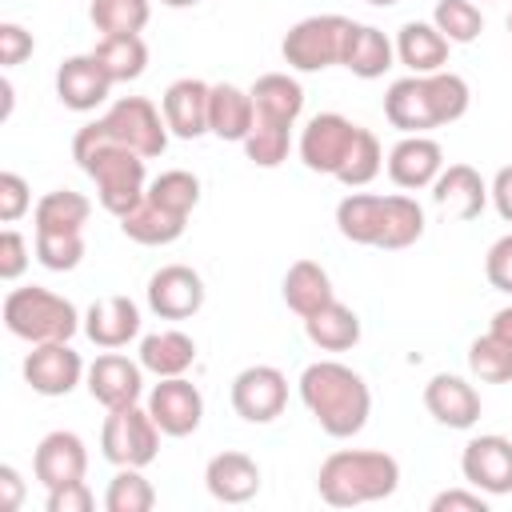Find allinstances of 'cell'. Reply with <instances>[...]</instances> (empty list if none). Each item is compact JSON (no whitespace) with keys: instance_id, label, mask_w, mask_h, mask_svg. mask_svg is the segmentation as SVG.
<instances>
[{"instance_id":"13","label":"cell","mask_w":512,"mask_h":512,"mask_svg":"<svg viewBox=\"0 0 512 512\" xmlns=\"http://www.w3.org/2000/svg\"><path fill=\"white\" fill-rule=\"evenodd\" d=\"M144 408L152 412V420L160 424L164 436H192L204 420V396L184 376H160V384H152Z\"/></svg>"},{"instance_id":"3","label":"cell","mask_w":512,"mask_h":512,"mask_svg":"<svg viewBox=\"0 0 512 512\" xmlns=\"http://www.w3.org/2000/svg\"><path fill=\"white\" fill-rule=\"evenodd\" d=\"M300 400L304 408L312 412V420L336 436V440H348L356 436L364 424H368V412H372V392L364 384L360 372H352L348 364L340 360H316L300 372Z\"/></svg>"},{"instance_id":"28","label":"cell","mask_w":512,"mask_h":512,"mask_svg":"<svg viewBox=\"0 0 512 512\" xmlns=\"http://www.w3.org/2000/svg\"><path fill=\"white\" fill-rule=\"evenodd\" d=\"M392 56H396V44L376 28V24H356L352 20V32H348V48H344V68L360 80H376L392 68Z\"/></svg>"},{"instance_id":"15","label":"cell","mask_w":512,"mask_h":512,"mask_svg":"<svg viewBox=\"0 0 512 512\" xmlns=\"http://www.w3.org/2000/svg\"><path fill=\"white\" fill-rule=\"evenodd\" d=\"M148 308L160 320H188L204 308V280L188 264H164L148 280Z\"/></svg>"},{"instance_id":"51","label":"cell","mask_w":512,"mask_h":512,"mask_svg":"<svg viewBox=\"0 0 512 512\" xmlns=\"http://www.w3.org/2000/svg\"><path fill=\"white\" fill-rule=\"evenodd\" d=\"M24 500V480L12 464H0V512H16Z\"/></svg>"},{"instance_id":"37","label":"cell","mask_w":512,"mask_h":512,"mask_svg":"<svg viewBox=\"0 0 512 512\" xmlns=\"http://www.w3.org/2000/svg\"><path fill=\"white\" fill-rule=\"evenodd\" d=\"M104 508L108 512H152L156 488H152V480H144L140 468H116V476L108 480V492H104Z\"/></svg>"},{"instance_id":"47","label":"cell","mask_w":512,"mask_h":512,"mask_svg":"<svg viewBox=\"0 0 512 512\" xmlns=\"http://www.w3.org/2000/svg\"><path fill=\"white\" fill-rule=\"evenodd\" d=\"M92 504H96V496H92V488L84 480L48 488V500H44L48 512H92Z\"/></svg>"},{"instance_id":"44","label":"cell","mask_w":512,"mask_h":512,"mask_svg":"<svg viewBox=\"0 0 512 512\" xmlns=\"http://www.w3.org/2000/svg\"><path fill=\"white\" fill-rule=\"evenodd\" d=\"M28 208H32V192H28L24 176L20 172H0V220L16 224Z\"/></svg>"},{"instance_id":"12","label":"cell","mask_w":512,"mask_h":512,"mask_svg":"<svg viewBox=\"0 0 512 512\" xmlns=\"http://www.w3.org/2000/svg\"><path fill=\"white\" fill-rule=\"evenodd\" d=\"M20 372H24V384L40 396H68L88 368L68 340H56V344H32Z\"/></svg>"},{"instance_id":"35","label":"cell","mask_w":512,"mask_h":512,"mask_svg":"<svg viewBox=\"0 0 512 512\" xmlns=\"http://www.w3.org/2000/svg\"><path fill=\"white\" fill-rule=\"evenodd\" d=\"M92 56L100 60V68L108 72L112 84H128V80L144 76V68H148V44L140 36H100Z\"/></svg>"},{"instance_id":"6","label":"cell","mask_w":512,"mask_h":512,"mask_svg":"<svg viewBox=\"0 0 512 512\" xmlns=\"http://www.w3.org/2000/svg\"><path fill=\"white\" fill-rule=\"evenodd\" d=\"M348 32L352 20L324 12V16H304L288 28L280 52L288 60V68L296 72H324L332 64H344V48H348Z\"/></svg>"},{"instance_id":"31","label":"cell","mask_w":512,"mask_h":512,"mask_svg":"<svg viewBox=\"0 0 512 512\" xmlns=\"http://www.w3.org/2000/svg\"><path fill=\"white\" fill-rule=\"evenodd\" d=\"M420 236H424V208H420L412 196H404V192L384 196L376 248H384V252H400V248H412Z\"/></svg>"},{"instance_id":"48","label":"cell","mask_w":512,"mask_h":512,"mask_svg":"<svg viewBox=\"0 0 512 512\" xmlns=\"http://www.w3.org/2000/svg\"><path fill=\"white\" fill-rule=\"evenodd\" d=\"M32 48H36L32 32H24V28H20V24H12V20H4V24H0V64H4V68L24 64V60L32 56Z\"/></svg>"},{"instance_id":"30","label":"cell","mask_w":512,"mask_h":512,"mask_svg":"<svg viewBox=\"0 0 512 512\" xmlns=\"http://www.w3.org/2000/svg\"><path fill=\"white\" fill-rule=\"evenodd\" d=\"M304 336L320 348V352H348L360 344V316L340 304V300H328L320 312L304 316Z\"/></svg>"},{"instance_id":"27","label":"cell","mask_w":512,"mask_h":512,"mask_svg":"<svg viewBox=\"0 0 512 512\" xmlns=\"http://www.w3.org/2000/svg\"><path fill=\"white\" fill-rule=\"evenodd\" d=\"M140 364L156 380L160 376H184L196 364V340L188 332H180V328L152 332V336L140 340Z\"/></svg>"},{"instance_id":"25","label":"cell","mask_w":512,"mask_h":512,"mask_svg":"<svg viewBox=\"0 0 512 512\" xmlns=\"http://www.w3.org/2000/svg\"><path fill=\"white\" fill-rule=\"evenodd\" d=\"M252 108H256V120H268V124H296L300 112H304V88L300 80H292L288 72H264L252 88Z\"/></svg>"},{"instance_id":"29","label":"cell","mask_w":512,"mask_h":512,"mask_svg":"<svg viewBox=\"0 0 512 512\" xmlns=\"http://www.w3.org/2000/svg\"><path fill=\"white\" fill-rule=\"evenodd\" d=\"M184 224H188V216H176V212L160 208V204L148 200V196H144L136 208H128V212L120 216V232H124L128 240H136V244H148V248H160V244L180 240V236H184Z\"/></svg>"},{"instance_id":"19","label":"cell","mask_w":512,"mask_h":512,"mask_svg":"<svg viewBox=\"0 0 512 512\" xmlns=\"http://www.w3.org/2000/svg\"><path fill=\"white\" fill-rule=\"evenodd\" d=\"M108 92H112V80H108V72L100 68V60H96L92 52L68 56V60L56 68V96H60V104L72 108V112H92V108H100V104L108 100Z\"/></svg>"},{"instance_id":"50","label":"cell","mask_w":512,"mask_h":512,"mask_svg":"<svg viewBox=\"0 0 512 512\" xmlns=\"http://www.w3.org/2000/svg\"><path fill=\"white\" fill-rule=\"evenodd\" d=\"M488 200H492V208L500 212V220L512 224V164H504V168L492 176V184H488Z\"/></svg>"},{"instance_id":"33","label":"cell","mask_w":512,"mask_h":512,"mask_svg":"<svg viewBox=\"0 0 512 512\" xmlns=\"http://www.w3.org/2000/svg\"><path fill=\"white\" fill-rule=\"evenodd\" d=\"M88 216H92L88 196H80L72 188H56L36 200L32 224H36V232H84Z\"/></svg>"},{"instance_id":"40","label":"cell","mask_w":512,"mask_h":512,"mask_svg":"<svg viewBox=\"0 0 512 512\" xmlns=\"http://www.w3.org/2000/svg\"><path fill=\"white\" fill-rule=\"evenodd\" d=\"M380 168H384V148H380L376 132L360 128V132H356V144H352V152H348V160H344L340 172H336V180H340L344 188H364V184H372V180L380 176Z\"/></svg>"},{"instance_id":"1","label":"cell","mask_w":512,"mask_h":512,"mask_svg":"<svg viewBox=\"0 0 512 512\" xmlns=\"http://www.w3.org/2000/svg\"><path fill=\"white\" fill-rule=\"evenodd\" d=\"M72 156L76 164L92 176L96 184V196H100V208L112 212L116 220L136 208L148 192V180H144V156L124 148L120 140L108 136L104 120H92L84 124L76 136H72Z\"/></svg>"},{"instance_id":"39","label":"cell","mask_w":512,"mask_h":512,"mask_svg":"<svg viewBox=\"0 0 512 512\" xmlns=\"http://www.w3.org/2000/svg\"><path fill=\"white\" fill-rule=\"evenodd\" d=\"M144 196L156 200L160 208L176 212V216H192V208L200 204V180H196L192 172H184V168H168V172H160V176L148 184Z\"/></svg>"},{"instance_id":"24","label":"cell","mask_w":512,"mask_h":512,"mask_svg":"<svg viewBox=\"0 0 512 512\" xmlns=\"http://www.w3.org/2000/svg\"><path fill=\"white\" fill-rule=\"evenodd\" d=\"M448 40L444 32L432 24V20H408L400 32H396V60L412 72V76H428V72H440L448 64Z\"/></svg>"},{"instance_id":"8","label":"cell","mask_w":512,"mask_h":512,"mask_svg":"<svg viewBox=\"0 0 512 512\" xmlns=\"http://www.w3.org/2000/svg\"><path fill=\"white\" fill-rule=\"evenodd\" d=\"M100 120L112 140L140 152L144 160H156L168 148V120L148 96H120Z\"/></svg>"},{"instance_id":"46","label":"cell","mask_w":512,"mask_h":512,"mask_svg":"<svg viewBox=\"0 0 512 512\" xmlns=\"http://www.w3.org/2000/svg\"><path fill=\"white\" fill-rule=\"evenodd\" d=\"M484 276H488V284H492L496 292H508V296H512V232L500 236V240L488 248V256H484Z\"/></svg>"},{"instance_id":"20","label":"cell","mask_w":512,"mask_h":512,"mask_svg":"<svg viewBox=\"0 0 512 512\" xmlns=\"http://www.w3.org/2000/svg\"><path fill=\"white\" fill-rule=\"evenodd\" d=\"M424 408L444 428H472L480 420V392L452 372H436L424 384Z\"/></svg>"},{"instance_id":"17","label":"cell","mask_w":512,"mask_h":512,"mask_svg":"<svg viewBox=\"0 0 512 512\" xmlns=\"http://www.w3.org/2000/svg\"><path fill=\"white\" fill-rule=\"evenodd\" d=\"M208 100H212V84H204L196 76L172 80L160 96V112L168 120V132L180 140L204 136L208 132Z\"/></svg>"},{"instance_id":"36","label":"cell","mask_w":512,"mask_h":512,"mask_svg":"<svg viewBox=\"0 0 512 512\" xmlns=\"http://www.w3.org/2000/svg\"><path fill=\"white\" fill-rule=\"evenodd\" d=\"M152 16L148 0H92L88 20L100 36H140Z\"/></svg>"},{"instance_id":"54","label":"cell","mask_w":512,"mask_h":512,"mask_svg":"<svg viewBox=\"0 0 512 512\" xmlns=\"http://www.w3.org/2000/svg\"><path fill=\"white\" fill-rule=\"evenodd\" d=\"M160 4H168V8H188V4H196V0H160Z\"/></svg>"},{"instance_id":"14","label":"cell","mask_w":512,"mask_h":512,"mask_svg":"<svg viewBox=\"0 0 512 512\" xmlns=\"http://www.w3.org/2000/svg\"><path fill=\"white\" fill-rule=\"evenodd\" d=\"M84 380H88L92 400L104 404L108 412H112V408H128V404H140V392H144V364L120 356L116 348H108L104 356H96V360L88 364Z\"/></svg>"},{"instance_id":"23","label":"cell","mask_w":512,"mask_h":512,"mask_svg":"<svg viewBox=\"0 0 512 512\" xmlns=\"http://www.w3.org/2000/svg\"><path fill=\"white\" fill-rule=\"evenodd\" d=\"M204 488L220 504H248L260 492V464L248 452H216L204 468Z\"/></svg>"},{"instance_id":"41","label":"cell","mask_w":512,"mask_h":512,"mask_svg":"<svg viewBox=\"0 0 512 512\" xmlns=\"http://www.w3.org/2000/svg\"><path fill=\"white\" fill-rule=\"evenodd\" d=\"M292 148V128L288 124H268V120H252V132L244 136V156L256 168H276L288 160Z\"/></svg>"},{"instance_id":"11","label":"cell","mask_w":512,"mask_h":512,"mask_svg":"<svg viewBox=\"0 0 512 512\" xmlns=\"http://www.w3.org/2000/svg\"><path fill=\"white\" fill-rule=\"evenodd\" d=\"M460 472L484 496H508L512 492V440L500 432L472 436L460 452Z\"/></svg>"},{"instance_id":"55","label":"cell","mask_w":512,"mask_h":512,"mask_svg":"<svg viewBox=\"0 0 512 512\" xmlns=\"http://www.w3.org/2000/svg\"><path fill=\"white\" fill-rule=\"evenodd\" d=\"M368 4H376V8H388V4H396V0H368Z\"/></svg>"},{"instance_id":"34","label":"cell","mask_w":512,"mask_h":512,"mask_svg":"<svg viewBox=\"0 0 512 512\" xmlns=\"http://www.w3.org/2000/svg\"><path fill=\"white\" fill-rule=\"evenodd\" d=\"M380 208H384V196H376V192H348V196L336 204V228H340V236L352 240V244L376 248Z\"/></svg>"},{"instance_id":"52","label":"cell","mask_w":512,"mask_h":512,"mask_svg":"<svg viewBox=\"0 0 512 512\" xmlns=\"http://www.w3.org/2000/svg\"><path fill=\"white\" fill-rule=\"evenodd\" d=\"M488 332H492V336H500L504 344H512V304H508V308H500V312L492 316Z\"/></svg>"},{"instance_id":"16","label":"cell","mask_w":512,"mask_h":512,"mask_svg":"<svg viewBox=\"0 0 512 512\" xmlns=\"http://www.w3.org/2000/svg\"><path fill=\"white\" fill-rule=\"evenodd\" d=\"M32 472L44 488H60V484H72V480H84L88 472V448L76 432L68 428H56L48 432L36 452H32Z\"/></svg>"},{"instance_id":"7","label":"cell","mask_w":512,"mask_h":512,"mask_svg":"<svg viewBox=\"0 0 512 512\" xmlns=\"http://www.w3.org/2000/svg\"><path fill=\"white\" fill-rule=\"evenodd\" d=\"M160 436L164 432L148 408H140V404L112 408L100 428V452L116 468H148L160 452Z\"/></svg>"},{"instance_id":"2","label":"cell","mask_w":512,"mask_h":512,"mask_svg":"<svg viewBox=\"0 0 512 512\" xmlns=\"http://www.w3.org/2000/svg\"><path fill=\"white\" fill-rule=\"evenodd\" d=\"M472 104L468 80L456 72H428V76H404L392 80V88L384 92V116L392 128H400L404 136L416 132H432L444 124H456Z\"/></svg>"},{"instance_id":"32","label":"cell","mask_w":512,"mask_h":512,"mask_svg":"<svg viewBox=\"0 0 512 512\" xmlns=\"http://www.w3.org/2000/svg\"><path fill=\"white\" fill-rule=\"evenodd\" d=\"M280 292H284V304H288L300 320L312 316V312H320L328 300H336L332 280H328V272H324L316 260H296V264H288Z\"/></svg>"},{"instance_id":"42","label":"cell","mask_w":512,"mask_h":512,"mask_svg":"<svg viewBox=\"0 0 512 512\" xmlns=\"http://www.w3.org/2000/svg\"><path fill=\"white\" fill-rule=\"evenodd\" d=\"M432 24L444 32L448 44H472L484 32V16H480L476 0H436Z\"/></svg>"},{"instance_id":"49","label":"cell","mask_w":512,"mask_h":512,"mask_svg":"<svg viewBox=\"0 0 512 512\" xmlns=\"http://www.w3.org/2000/svg\"><path fill=\"white\" fill-rule=\"evenodd\" d=\"M432 512H488V500L480 488H448L440 496H432Z\"/></svg>"},{"instance_id":"45","label":"cell","mask_w":512,"mask_h":512,"mask_svg":"<svg viewBox=\"0 0 512 512\" xmlns=\"http://www.w3.org/2000/svg\"><path fill=\"white\" fill-rule=\"evenodd\" d=\"M28 240L16 232V228H4L0 232V280H20L24 276V268H28Z\"/></svg>"},{"instance_id":"5","label":"cell","mask_w":512,"mask_h":512,"mask_svg":"<svg viewBox=\"0 0 512 512\" xmlns=\"http://www.w3.org/2000/svg\"><path fill=\"white\" fill-rule=\"evenodd\" d=\"M4 328L28 344H56V340H72L76 328H84V320L68 296L28 284L4 296Z\"/></svg>"},{"instance_id":"26","label":"cell","mask_w":512,"mask_h":512,"mask_svg":"<svg viewBox=\"0 0 512 512\" xmlns=\"http://www.w3.org/2000/svg\"><path fill=\"white\" fill-rule=\"evenodd\" d=\"M256 108H252V92L236 88V84H212V100H208V132L232 144H244V136L252 132Z\"/></svg>"},{"instance_id":"38","label":"cell","mask_w":512,"mask_h":512,"mask_svg":"<svg viewBox=\"0 0 512 512\" xmlns=\"http://www.w3.org/2000/svg\"><path fill=\"white\" fill-rule=\"evenodd\" d=\"M468 368L480 384H508L512 380V344L484 332L468 344Z\"/></svg>"},{"instance_id":"56","label":"cell","mask_w":512,"mask_h":512,"mask_svg":"<svg viewBox=\"0 0 512 512\" xmlns=\"http://www.w3.org/2000/svg\"><path fill=\"white\" fill-rule=\"evenodd\" d=\"M508 36H512V12H508Z\"/></svg>"},{"instance_id":"53","label":"cell","mask_w":512,"mask_h":512,"mask_svg":"<svg viewBox=\"0 0 512 512\" xmlns=\"http://www.w3.org/2000/svg\"><path fill=\"white\" fill-rule=\"evenodd\" d=\"M0 96H4V112H0V116L8 120V112H12V84H8V80H0Z\"/></svg>"},{"instance_id":"43","label":"cell","mask_w":512,"mask_h":512,"mask_svg":"<svg viewBox=\"0 0 512 512\" xmlns=\"http://www.w3.org/2000/svg\"><path fill=\"white\" fill-rule=\"evenodd\" d=\"M36 260L48 272H72L84 260V232H36Z\"/></svg>"},{"instance_id":"4","label":"cell","mask_w":512,"mask_h":512,"mask_svg":"<svg viewBox=\"0 0 512 512\" xmlns=\"http://www.w3.org/2000/svg\"><path fill=\"white\" fill-rule=\"evenodd\" d=\"M400 488V464L376 448H340L316 472V492L332 508H356L388 500Z\"/></svg>"},{"instance_id":"22","label":"cell","mask_w":512,"mask_h":512,"mask_svg":"<svg viewBox=\"0 0 512 512\" xmlns=\"http://www.w3.org/2000/svg\"><path fill=\"white\" fill-rule=\"evenodd\" d=\"M84 336L96 348H124L140 336V308L128 296H100L84 312Z\"/></svg>"},{"instance_id":"21","label":"cell","mask_w":512,"mask_h":512,"mask_svg":"<svg viewBox=\"0 0 512 512\" xmlns=\"http://www.w3.org/2000/svg\"><path fill=\"white\" fill-rule=\"evenodd\" d=\"M432 200L452 220H476L488 204V184L472 164H448L432 180Z\"/></svg>"},{"instance_id":"9","label":"cell","mask_w":512,"mask_h":512,"mask_svg":"<svg viewBox=\"0 0 512 512\" xmlns=\"http://www.w3.org/2000/svg\"><path fill=\"white\" fill-rule=\"evenodd\" d=\"M356 132H360V124H352L340 112L312 116L304 124V132H300V160H304V168L320 172V176H336L340 164L348 160L352 144H356Z\"/></svg>"},{"instance_id":"10","label":"cell","mask_w":512,"mask_h":512,"mask_svg":"<svg viewBox=\"0 0 512 512\" xmlns=\"http://www.w3.org/2000/svg\"><path fill=\"white\" fill-rule=\"evenodd\" d=\"M288 404V376L272 364H248L232 380V408L248 424H272Z\"/></svg>"},{"instance_id":"18","label":"cell","mask_w":512,"mask_h":512,"mask_svg":"<svg viewBox=\"0 0 512 512\" xmlns=\"http://www.w3.org/2000/svg\"><path fill=\"white\" fill-rule=\"evenodd\" d=\"M444 172V148L416 132V136H404L396 140V148L388 152V176L396 188L404 192H416V188H432V180Z\"/></svg>"}]
</instances>
